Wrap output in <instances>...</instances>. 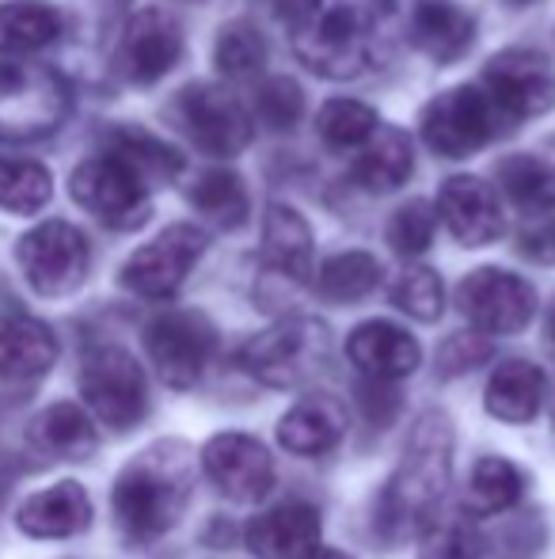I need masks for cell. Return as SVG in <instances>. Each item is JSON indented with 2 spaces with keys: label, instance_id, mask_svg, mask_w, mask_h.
Segmentation results:
<instances>
[{
  "label": "cell",
  "instance_id": "ba28073f",
  "mask_svg": "<svg viewBox=\"0 0 555 559\" xmlns=\"http://www.w3.org/2000/svg\"><path fill=\"white\" fill-rule=\"evenodd\" d=\"M15 259L38 297H69L88 278L92 251L76 225L43 222L15 243Z\"/></svg>",
  "mask_w": 555,
  "mask_h": 559
},
{
  "label": "cell",
  "instance_id": "e0dca14e",
  "mask_svg": "<svg viewBox=\"0 0 555 559\" xmlns=\"http://www.w3.org/2000/svg\"><path fill=\"white\" fill-rule=\"evenodd\" d=\"M437 217L449 228V236L464 248H487L503 236V206L491 183L480 176L445 179L437 194Z\"/></svg>",
  "mask_w": 555,
  "mask_h": 559
},
{
  "label": "cell",
  "instance_id": "44dd1931",
  "mask_svg": "<svg viewBox=\"0 0 555 559\" xmlns=\"http://www.w3.org/2000/svg\"><path fill=\"white\" fill-rule=\"evenodd\" d=\"M347 435V404L327 392L297 400L278 423V442L297 456H319L335 449Z\"/></svg>",
  "mask_w": 555,
  "mask_h": 559
},
{
  "label": "cell",
  "instance_id": "836d02e7",
  "mask_svg": "<svg viewBox=\"0 0 555 559\" xmlns=\"http://www.w3.org/2000/svg\"><path fill=\"white\" fill-rule=\"evenodd\" d=\"M267 38L248 20H232L221 27L214 46V61L229 81H255L267 69Z\"/></svg>",
  "mask_w": 555,
  "mask_h": 559
},
{
  "label": "cell",
  "instance_id": "277c9868",
  "mask_svg": "<svg viewBox=\"0 0 555 559\" xmlns=\"http://www.w3.org/2000/svg\"><path fill=\"white\" fill-rule=\"evenodd\" d=\"M69 84L50 66L0 61V141H38L69 115Z\"/></svg>",
  "mask_w": 555,
  "mask_h": 559
},
{
  "label": "cell",
  "instance_id": "52a82bcc",
  "mask_svg": "<svg viewBox=\"0 0 555 559\" xmlns=\"http://www.w3.org/2000/svg\"><path fill=\"white\" fill-rule=\"evenodd\" d=\"M81 396L111 430H134L148 412L145 369L122 346H96L81 366Z\"/></svg>",
  "mask_w": 555,
  "mask_h": 559
},
{
  "label": "cell",
  "instance_id": "7bdbcfd3",
  "mask_svg": "<svg viewBox=\"0 0 555 559\" xmlns=\"http://www.w3.org/2000/svg\"><path fill=\"white\" fill-rule=\"evenodd\" d=\"M309 559H350V556H342V552H331V548H316Z\"/></svg>",
  "mask_w": 555,
  "mask_h": 559
},
{
  "label": "cell",
  "instance_id": "cb8c5ba5",
  "mask_svg": "<svg viewBox=\"0 0 555 559\" xmlns=\"http://www.w3.org/2000/svg\"><path fill=\"white\" fill-rule=\"evenodd\" d=\"M27 442L35 445V453L50 456V461H84L96 453V423L81 404H50L46 412L35 415V423L27 427Z\"/></svg>",
  "mask_w": 555,
  "mask_h": 559
},
{
  "label": "cell",
  "instance_id": "8fae6325",
  "mask_svg": "<svg viewBox=\"0 0 555 559\" xmlns=\"http://www.w3.org/2000/svg\"><path fill=\"white\" fill-rule=\"evenodd\" d=\"M209 236L198 225H168L156 240H148L145 248H137L122 266V286L130 294L145 297V301H164L176 297L179 286L191 278L194 263L206 251Z\"/></svg>",
  "mask_w": 555,
  "mask_h": 559
},
{
  "label": "cell",
  "instance_id": "d4e9b609",
  "mask_svg": "<svg viewBox=\"0 0 555 559\" xmlns=\"http://www.w3.org/2000/svg\"><path fill=\"white\" fill-rule=\"evenodd\" d=\"M415 171V156H411V141L396 126H377L370 141L362 145L358 160L350 164V179L370 194H393Z\"/></svg>",
  "mask_w": 555,
  "mask_h": 559
},
{
  "label": "cell",
  "instance_id": "ac0fdd59",
  "mask_svg": "<svg viewBox=\"0 0 555 559\" xmlns=\"http://www.w3.org/2000/svg\"><path fill=\"white\" fill-rule=\"evenodd\" d=\"M244 533L255 559H309L319 548V510L289 499L255 514Z\"/></svg>",
  "mask_w": 555,
  "mask_h": 559
},
{
  "label": "cell",
  "instance_id": "83f0119b",
  "mask_svg": "<svg viewBox=\"0 0 555 559\" xmlns=\"http://www.w3.org/2000/svg\"><path fill=\"white\" fill-rule=\"evenodd\" d=\"M107 156L122 160L126 168H134L145 183H168L183 171V156L160 141L156 133L141 130V126H114L111 133L104 138Z\"/></svg>",
  "mask_w": 555,
  "mask_h": 559
},
{
  "label": "cell",
  "instance_id": "b9f144b4",
  "mask_svg": "<svg viewBox=\"0 0 555 559\" xmlns=\"http://www.w3.org/2000/svg\"><path fill=\"white\" fill-rule=\"evenodd\" d=\"M521 251L536 263H555V225H544L536 233L521 236Z\"/></svg>",
  "mask_w": 555,
  "mask_h": 559
},
{
  "label": "cell",
  "instance_id": "7a4b0ae2",
  "mask_svg": "<svg viewBox=\"0 0 555 559\" xmlns=\"http://www.w3.org/2000/svg\"><path fill=\"white\" fill-rule=\"evenodd\" d=\"M194 491V456L176 438L148 445L122 468L114 484V522L134 545L164 537L176 530Z\"/></svg>",
  "mask_w": 555,
  "mask_h": 559
},
{
  "label": "cell",
  "instance_id": "d590c367",
  "mask_svg": "<svg viewBox=\"0 0 555 559\" xmlns=\"http://www.w3.org/2000/svg\"><path fill=\"white\" fill-rule=\"evenodd\" d=\"M53 179L43 164L0 156V210L8 214H38L50 202Z\"/></svg>",
  "mask_w": 555,
  "mask_h": 559
},
{
  "label": "cell",
  "instance_id": "9a60e30c",
  "mask_svg": "<svg viewBox=\"0 0 555 559\" xmlns=\"http://www.w3.org/2000/svg\"><path fill=\"white\" fill-rule=\"evenodd\" d=\"M202 468L214 479L217 491L240 507L263 502L275 487V461H270L267 445L244 430L209 438L202 449Z\"/></svg>",
  "mask_w": 555,
  "mask_h": 559
},
{
  "label": "cell",
  "instance_id": "f6af8a7d",
  "mask_svg": "<svg viewBox=\"0 0 555 559\" xmlns=\"http://www.w3.org/2000/svg\"><path fill=\"white\" fill-rule=\"evenodd\" d=\"M510 8H533V4H541V0H506Z\"/></svg>",
  "mask_w": 555,
  "mask_h": 559
},
{
  "label": "cell",
  "instance_id": "603a6c76",
  "mask_svg": "<svg viewBox=\"0 0 555 559\" xmlns=\"http://www.w3.org/2000/svg\"><path fill=\"white\" fill-rule=\"evenodd\" d=\"M408 38L415 50L426 53L437 66H453L457 58H464L472 50L475 38V20L457 8L453 0H422L411 12Z\"/></svg>",
  "mask_w": 555,
  "mask_h": 559
},
{
  "label": "cell",
  "instance_id": "8992f818",
  "mask_svg": "<svg viewBox=\"0 0 555 559\" xmlns=\"http://www.w3.org/2000/svg\"><path fill=\"white\" fill-rule=\"evenodd\" d=\"M324 354L327 328L309 317H289L255 338H248L240 361L255 381L270 384V389H297L324 366Z\"/></svg>",
  "mask_w": 555,
  "mask_h": 559
},
{
  "label": "cell",
  "instance_id": "4316f807",
  "mask_svg": "<svg viewBox=\"0 0 555 559\" xmlns=\"http://www.w3.org/2000/svg\"><path fill=\"white\" fill-rule=\"evenodd\" d=\"M544 392H548L544 369L533 366V361L514 358V361H503V366L491 373L483 404L503 423H533L544 404Z\"/></svg>",
  "mask_w": 555,
  "mask_h": 559
},
{
  "label": "cell",
  "instance_id": "30bf717a",
  "mask_svg": "<svg viewBox=\"0 0 555 559\" xmlns=\"http://www.w3.org/2000/svg\"><path fill=\"white\" fill-rule=\"evenodd\" d=\"M217 332L202 312L191 309H176L156 317L145 328V350L153 358L156 373L168 389L183 392L194 389L206 373L209 358H214Z\"/></svg>",
  "mask_w": 555,
  "mask_h": 559
},
{
  "label": "cell",
  "instance_id": "9c48e42d",
  "mask_svg": "<svg viewBox=\"0 0 555 559\" xmlns=\"http://www.w3.org/2000/svg\"><path fill=\"white\" fill-rule=\"evenodd\" d=\"M69 194L81 210H88L99 225L119 228H141L153 214L148 202V187L134 168H126L114 156H92L69 176Z\"/></svg>",
  "mask_w": 555,
  "mask_h": 559
},
{
  "label": "cell",
  "instance_id": "8d00e7d4",
  "mask_svg": "<svg viewBox=\"0 0 555 559\" xmlns=\"http://www.w3.org/2000/svg\"><path fill=\"white\" fill-rule=\"evenodd\" d=\"M419 533V559H483V537L468 514H445L437 522L430 518Z\"/></svg>",
  "mask_w": 555,
  "mask_h": 559
},
{
  "label": "cell",
  "instance_id": "3957f363",
  "mask_svg": "<svg viewBox=\"0 0 555 559\" xmlns=\"http://www.w3.org/2000/svg\"><path fill=\"white\" fill-rule=\"evenodd\" d=\"M453 468V430L442 412H430L415 423L411 445L396 468L393 484L381 495V525L388 537L419 533L434 518Z\"/></svg>",
  "mask_w": 555,
  "mask_h": 559
},
{
  "label": "cell",
  "instance_id": "484cf974",
  "mask_svg": "<svg viewBox=\"0 0 555 559\" xmlns=\"http://www.w3.org/2000/svg\"><path fill=\"white\" fill-rule=\"evenodd\" d=\"M263 263L289 282L312 278V228L286 202H270L263 217Z\"/></svg>",
  "mask_w": 555,
  "mask_h": 559
},
{
  "label": "cell",
  "instance_id": "5b68a950",
  "mask_svg": "<svg viewBox=\"0 0 555 559\" xmlns=\"http://www.w3.org/2000/svg\"><path fill=\"white\" fill-rule=\"evenodd\" d=\"M419 130L430 153L445 156V160H464V156L480 153L483 145H491L506 130V122L487 92L460 84V88L442 92L422 107Z\"/></svg>",
  "mask_w": 555,
  "mask_h": 559
},
{
  "label": "cell",
  "instance_id": "f546056e",
  "mask_svg": "<svg viewBox=\"0 0 555 559\" xmlns=\"http://www.w3.org/2000/svg\"><path fill=\"white\" fill-rule=\"evenodd\" d=\"M521 495H526V476H521L518 464H510L506 456H483V461H475L472 476H468L464 514H503V510L518 507Z\"/></svg>",
  "mask_w": 555,
  "mask_h": 559
},
{
  "label": "cell",
  "instance_id": "60d3db41",
  "mask_svg": "<svg viewBox=\"0 0 555 559\" xmlns=\"http://www.w3.org/2000/svg\"><path fill=\"white\" fill-rule=\"evenodd\" d=\"M491 358V338L483 332H460L449 335L437 350V369L442 377H460V373H472L475 366Z\"/></svg>",
  "mask_w": 555,
  "mask_h": 559
},
{
  "label": "cell",
  "instance_id": "6da1fadb",
  "mask_svg": "<svg viewBox=\"0 0 555 559\" xmlns=\"http://www.w3.org/2000/svg\"><path fill=\"white\" fill-rule=\"evenodd\" d=\"M393 0H304L293 20V53L327 81H354L385 58Z\"/></svg>",
  "mask_w": 555,
  "mask_h": 559
},
{
  "label": "cell",
  "instance_id": "5bb4252c",
  "mask_svg": "<svg viewBox=\"0 0 555 559\" xmlns=\"http://www.w3.org/2000/svg\"><path fill=\"white\" fill-rule=\"evenodd\" d=\"M179 122L202 153L221 156V160L244 153L255 138L252 115L221 84H191L179 92Z\"/></svg>",
  "mask_w": 555,
  "mask_h": 559
},
{
  "label": "cell",
  "instance_id": "ee69618b",
  "mask_svg": "<svg viewBox=\"0 0 555 559\" xmlns=\"http://www.w3.org/2000/svg\"><path fill=\"white\" fill-rule=\"evenodd\" d=\"M548 343H552V350H555V305H552V312H548Z\"/></svg>",
  "mask_w": 555,
  "mask_h": 559
},
{
  "label": "cell",
  "instance_id": "2e32d148",
  "mask_svg": "<svg viewBox=\"0 0 555 559\" xmlns=\"http://www.w3.org/2000/svg\"><path fill=\"white\" fill-rule=\"evenodd\" d=\"M183 58V31H179L176 15L164 8H141L130 15V23L122 27L119 53L114 66L130 84H156L171 73Z\"/></svg>",
  "mask_w": 555,
  "mask_h": 559
},
{
  "label": "cell",
  "instance_id": "1f68e13d",
  "mask_svg": "<svg viewBox=\"0 0 555 559\" xmlns=\"http://www.w3.org/2000/svg\"><path fill=\"white\" fill-rule=\"evenodd\" d=\"M312 282H316V294L324 301L350 305L381 286V263L370 251H342V255L327 259L319 271H312Z\"/></svg>",
  "mask_w": 555,
  "mask_h": 559
},
{
  "label": "cell",
  "instance_id": "d6986e66",
  "mask_svg": "<svg viewBox=\"0 0 555 559\" xmlns=\"http://www.w3.org/2000/svg\"><path fill=\"white\" fill-rule=\"evenodd\" d=\"M347 354L370 381H403L419 369V338L393 320H365L347 338Z\"/></svg>",
  "mask_w": 555,
  "mask_h": 559
},
{
  "label": "cell",
  "instance_id": "e575fe53",
  "mask_svg": "<svg viewBox=\"0 0 555 559\" xmlns=\"http://www.w3.org/2000/svg\"><path fill=\"white\" fill-rule=\"evenodd\" d=\"M381 118L373 107L358 104V99H327L316 115V133L327 148L347 153V148H362L365 141L377 133Z\"/></svg>",
  "mask_w": 555,
  "mask_h": 559
},
{
  "label": "cell",
  "instance_id": "7c38bea8",
  "mask_svg": "<svg viewBox=\"0 0 555 559\" xmlns=\"http://www.w3.org/2000/svg\"><path fill=\"white\" fill-rule=\"evenodd\" d=\"M480 88L491 96L495 111L510 130V126L541 118L555 107V69L536 50H503L487 61Z\"/></svg>",
  "mask_w": 555,
  "mask_h": 559
},
{
  "label": "cell",
  "instance_id": "4dcf8cb0",
  "mask_svg": "<svg viewBox=\"0 0 555 559\" xmlns=\"http://www.w3.org/2000/svg\"><path fill=\"white\" fill-rule=\"evenodd\" d=\"M191 206L198 210L202 217H209L214 225L221 228H244L248 225V214H252V202H248V187L244 179L237 176L232 168H209V171H198L186 191Z\"/></svg>",
  "mask_w": 555,
  "mask_h": 559
},
{
  "label": "cell",
  "instance_id": "f1b7e54d",
  "mask_svg": "<svg viewBox=\"0 0 555 559\" xmlns=\"http://www.w3.org/2000/svg\"><path fill=\"white\" fill-rule=\"evenodd\" d=\"M498 187L503 194L529 217L555 214V164L544 156L514 153L498 164Z\"/></svg>",
  "mask_w": 555,
  "mask_h": 559
},
{
  "label": "cell",
  "instance_id": "f35d334b",
  "mask_svg": "<svg viewBox=\"0 0 555 559\" xmlns=\"http://www.w3.org/2000/svg\"><path fill=\"white\" fill-rule=\"evenodd\" d=\"M434 233H437V210L430 202H408L393 214L388 222V248L396 255H422V251L434 243Z\"/></svg>",
  "mask_w": 555,
  "mask_h": 559
},
{
  "label": "cell",
  "instance_id": "4fadbf2b",
  "mask_svg": "<svg viewBox=\"0 0 555 559\" xmlns=\"http://www.w3.org/2000/svg\"><path fill=\"white\" fill-rule=\"evenodd\" d=\"M457 305L483 335H518L536 312V289L521 274L480 266L457 286Z\"/></svg>",
  "mask_w": 555,
  "mask_h": 559
},
{
  "label": "cell",
  "instance_id": "7402d4cb",
  "mask_svg": "<svg viewBox=\"0 0 555 559\" xmlns=\"http://www.w3.org/2000/svg\"><path fill=\"white\" fill-rule=\"evenodd\" d=\"M58 361V335L35 317L4 312L0 317V381H35Z\"/></svg>",
  "mask_w": 555,
  "mask_h": 559
},
{
  "label": "cell",
  "instance_id": "ab89813d",
  "mask_svg": "<svg viewBox=\"0 0 555 559\" xmlns=\"http://www.w3.org/2000/svg\"><path fill=\"white\" fill-rule=\"evenodd\" d=\"M304 115V92L289 76H270L255 88V118L270 130H293Z\"/></svg>",
  "mask_w": 555,
  "mask_h": 559
},
{
  "label": "cell",
  "instance_id": "ffe728a7",
  "mask_svg": "<svg viewBox=\"0 0 555 559\" xmlns=\"http://www.w3.org/2000/svg\"><path fill=\"white\" fill-rule=\"evenodd\" d=\"M20 533L35 540H65L92 525V499L76 479H61L53 487L27 495L15 510Z\"/></svg>",
  "mask_w": 555,
  "mask_h": 559
},
{
  "label": "cell",
  "instance_id": "74e56055",
  "mask_svg": "<svg viewBox=\"0 0 555 559\" xmlns=\"http://www.w3.org/2000/svg\"><path fill=\"white\" fill-rule=\"evenodd\" d=\"M393 305L400 312H408L411 320L434 324L445 309V289L437 271H430V266H408L393 286Z\"/></svg>",
  "mask_w": 555,
  "mask_h": 559
},
{
  "label": "cell",
  "instance_id": "d6a6232c",
  "mask_svg": "<svg viewBox=\"0 0 555 559\" xmlns=\"http://www.w3.org/2000/svg\"><path fill=\"white\" fill-rule=\"evenodd\" d=\"M61 35V15L38 0H12L0 4V50L31 53L50 46Z\"/></svg>",
  "mask_w": 555,
  "mask_h": 559
}]
</instances>
